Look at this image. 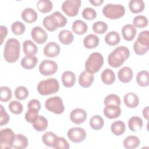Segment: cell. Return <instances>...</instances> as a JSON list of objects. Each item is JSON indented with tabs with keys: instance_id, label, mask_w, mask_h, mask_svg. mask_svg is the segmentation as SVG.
I'll return each mask as SVG.
<instances>
[{
	"instance_id": "6da1fadb",
	"label": "cell",
	"mask_w": 149,
	"mask_h": 149,
	"mask_svg": "<svg viewBox=\"0 0 149 149\" xmlns=\"http://www.w3.org/2000/svg\"><path fill=\"white\" fill-rule=\"evenodd\" d=\"M130 56L128 48L125 46H119L115 48L108 55V62L113 68H119L127 60Z\"/></svg>"
},
{
	"instance_id": "7a4b0ae2",
	"label": "cell",
	"mask_w": 149,
	"mask_h": 149,
	"mask_svg": "<svg viewBox=\"0 0 149 149\" xmlns=\"http://www.w3.org/2000/svg\"><path fill=\"white\" fill-rule=\"evenodd\" d=\"M20 51V42L16 38H9L7 40L5 45L3 57L8 62L14 63L19 58Z\"/></svg>"
},
{
	"instance_id": "3957f363",
	"label": "cell",
	"mask_w": 149,
	"mask_h": 149,
	"mask_svg": "<svg viewBox=\"0 0 149 149\" xmlns=\"http://www.w3.org/2000/svg\"><path fill=\"white\" fill-rule=\"evenodd\" d=\"M67 19L61 12H54L52 15L45 16L42 20L44 26L49 31H55L58 27H64L67 24Z\"/></svg>"
},
{
	"instance_id": "277c9868",
	"label": "cell",
	"mask_w": 149,
	"mask_h": 149,
	"mask_svg": "<svg viewBox=\"0 0 149 149\" xmlns=\"http://www.w3.org/2000/svg\"><path fill=\"white\" fill-rule=\"evenodd\" d=\"M104 64V57L100 52L91 53L85 62V69L87 72L94 74L98 72Z\"/></svg>"
},
{
	"instance_id": "5b68a950",
	"label": "cell",
	"mask_w": 149,
	"mask_h": 149,
	"mask_svg": "<svg viewBox=\"0 0 149 149\" xmlns=\"http://www.w3.org/2000/svg\"><path fill=\"white\" fill-rule=\"evenodd\" d=\"M37 89L41 95H48L52 94L59 91V82L55 78H48L40 81L38 84Z\"/></svg>"
},
{
	"instance_id": "8992f818",
	"label": "cell",
	"mask_w": 149,
	"mask_h": 149,
	"mask_svg": "<svg viewBox=\"0 0 149 149\" xmlns=\"http://www.w3.org/2000/svg\"><path fill=\"white\" fill-rule=\"evenodd\" d=\"M104 15L110 19H117L122 17L125 13V7L120 4L108 3L102 9Z\"/></svg>"
},
{
	"instance_id": "52a82bcc",
	"label": "cell",
	"mask_w": 149,
	"mask_h": 149,
	"mask_svg": "<svg viewBox=\"0 0 149 149\" xmlns=\"http://www.w3.org/2000/svg\"><path fill=\"white\" fill-rule=\"evenodd\" d=\"M45 107L48 111L56 114L62 113L65 109L62 100L58 96L48 98L45 101Z\"/></svg>"
},
{
	"instance_id": "ba28073f",
	"label": "cell",
	"mask_w": 149,
	"mask_h": 149,
	"mask_svg": "<svg viewBox=\"0 0 149 149\" xmlns=\"http://www.w3.org/2000/svg\"><path fill=\"white\" fill-rule=\"evenodd\" d=\"M16 134L10 128L3 129L0 132V144L2 149H10L12 147Z\"/></svg>"
},
{
	"instance_id": "9c48e42d",
	"label": "cell",
	"mask_w": 149,
	"mask_h": 149,
	"mask_svg": "<svg viewBox=\"0 0 149 149\" xmlns=\"http://www.w3.org/2000/svg\"><path fill=\"white\" fill-rule=\"evenodd\" d=\"M80 0H66L62 4V9L68 16L73 17L78 14L81 6Z\"/></svg>"
},
{
	"instance_id": "30bf717a",
	"label": "cell",
	"mask_w": 149,
	"mask_h": 149,
	"mask_svg": "<svg viewBox=\"0 0 149 149\" xmlns=\"http://www.w3.org/2000/svg\"><path fill=\"white\" fill-rule=\"evenodd\" d=\"M39 71L44 76L54 74L57 72L58 65L54 61L50 59L43 60L39 65Z\"/></svg>"
},
{
	"instance_id": "8fae6325",
	"label": "cell",
	"mask_w": 149,
	"mask_h": 149,
	"mask_svg": "<svg viewBox=\"0 0 149 149\" xmlns=\"http://www.w3.org/2000/svg\"><path fill=\"white\" fill-rule=\"evenodd\" d=\"M67 135L71 141L77 143L84 140L87 134L84 129L79 127H74L68 130Z\"/></svg>"
},
{
	"instance_id": "7c38bea8",
	"label": "cell",
	"mask_w": 149,
	"mask_h": 149,
	"mask_svg": "<svg viewBox=\"0 0 149 149\" xmlns=\"http://www.w3.org/2000/svg\"><path fill=\"white\" fill-rule=\"evenodd\" d=\"M31 36L33 40L39 44L45 43L48 39L47 33L40 26H36L32 29Z\"/></svg>"
},
{
	"instance_id": "4fadbf2b",
	"label": "cell",
	"mask_w": 149,
	"mask_h": 149,
	"mask_svg": "<svg viewBox=\"0 0 149 149\" xmlns=\"http://www.w3.org/2000/svg\"><path fill=\"white\" fill-rule=\"evenodd\" d=\"M70 119L73 123L80 125L86 120L87 112L81 108H76L70 112Z\"/></svg>"
},
{
	"instance_id": "5bb4252c",
	"label": "cell",
	"mask_w": 149,
	"mask_h": 149,
	"mask_svg": "<svg viewBox=\"0 0 149 149\" xmlns=\"http://www.w3.org/2000/svg\"><path fill=\"white\" fill-rule=\"evenodd\" d=\"M61 51V48L58 44L51 41L45 45L44 48V54L47 57L54 58L58 56Z\"/></svg>"
},
{
	"instance_id": "9a60e30c",
	"label": "cell",
	"mask_w": 149,
	"mask_h": 149,
	"mask_svg": "<svg viewBox=\"0 0 149 149\" xmlns=\"http://www.w3.org/2000/svg\"><path fill=\"white\" fill-rule=\"evenodd\" d=\"M104 113L109 119L117 118L121 114V109L119 106L115 105H105L104 108Z\"/></svg>"
},
{
	"instance_id": "2e32d148",
	"label": "cell",
	"mask_w": 149,
	"mask_h": 149,
	"mask_svg": "<svg viewBox=\"0 0 149 149\" xmlns=\"http://www.w3.org/2000/svg\"><path fill=\"white\" fill-rule=\"evenodd\" d=\"M133 76V70L129 66L122 68L118 72V79L122 83H129L132 80Z\"/></svg>"
},
{
	"instance_id": "e0dca14e",
	"label": "cell",
	"mask_w": 149,
	"mask_h": 149,
	"mask_svg": "<svg viewBox=\"0 0 149 149\" xmlns=\"http://www.w3.org/2000/svg\"><path fill=\"white\" fill-rule=\"evenodd\" d=\"M94 79V76L93 74H91L86 70L83 71L79 75V83L81 87L87 88L91 86Z\"/></svg>"
},
{
	"instance_id": "ac0fdd59",
	"label": "cell",
	"mask_w": 149,
	"mask_h": 149,
	"mask_svg": "<svg viewBox=\"0 0 149 149\" xmlns=\"http://www.w3.org/2000/svg\"><path fill=\"white\" fill-rule=\"evenodd\" d=\"M136 33V29L132 24H125L122 29V36L123 38L127 41H132L134 38Z\"/></svg>"
},
{
	"instance_id": "d6986e66",
	"label": "cell",
	"mask_w": 149,
	"mask_h": 149,
	"mask_svg": "<svg viewBox=\"0 0 149 149\" xmlns=\"http://www.w3.org/2000/svg\"><path fill=\"white\" fill-rule=\"evenodd\" d=\"M22 19L28 23L34 22L37 20L38 15L36 11L31 8H25L21 13Z\"/></svg>"
},
{
	"instance_id": "ffe728a7",
	"label": "cell",
	"mask_w": 149,
	"mask_h": 149,
	"mask_svg": "<svg viewBox=\"0 0 149 149\" xmlns=\"http://www.w3.org/2000/svg\"><path fill=\"white\" fill-rule=\"evenodd\" d=\"M123 101L126 106L130 108H134L139 104L138 96L133 93H127L123 97Z\"/></svg>"
},
{
	"instance_id": "44dd1931",
	"label": "cell",
	"mask_w": 149,
	"mask_h": 149,
	"mask_svg": "<svg viewBox=\"0 0 149 149\" xmlns=\"http://www.w3.org/2000/svg\"><path fill=\"white\" fill-rule=\"evenodd\" d=\"M62 81L65 87L69 88L74 86L76 82V75L71 71H65L62 74Z\"/></svg>"
},
{
	"instance_id": "7402d4cb",
	"label": "cell",
	"mask_w": 149,
	"mask_h": 149,
	"mask_svg": "<svg viewBox=\"0 0 149 149\" xmlns=\"http://www.w3.org/2000/svg\"><path fill=\"white\" fill-rule=\"evenodd\" d=\"M99 42V37L93 34H90L86 36L83 40V45L88 49H92L97 47L98 45Z\"/></svg>"
},
{
	"instance_id": "603a6c76",
	"label": "cell",
	"mask_w": 149,
	"mask_h": 149,
	"mask_svg": "<svg viewBox=\"0 0 149 149\" xmlns=\"http://www.w3.org/2000/svg\"><path fill=\"white\" fill-rule=\"evenodd\" d=\"M38 62L37 58L34 55H26L21 60L22 66L26 69L34 68Z\"/></svg>"
},
{
	"instance_id": "cb8c5ba5",
	"label": "cell",
	"mask_w": 149,
	"mask_h": 149,
	"mask_svg": "<svg viewBox=\"0 0 149 149\" xmlns=\"http://www.w3.org/2000/svg\"><path fill=\"white\" fill-rule=\"evenodd\" d=\"M29 144L27 138L22 134H17L15 136L12 147L16 149L26 148Z\"/></svg>"
},
{
	"instance_id": "d4e9b609",
	"label": "cell",
	"mask_w": 149,
	"mask_h": 149,
	"mask_svg": "<svg viewBox=\"0 0 149 149\" xmlns=\"http://www.w3.org/2000/svg\"><path fill=\"white\" fill-rule=\"evenodd\" d=\"M33 127L38 132L45 130L48 126V120L43 116L38 115L33 122Z\"/></svg>"
},
{
	"instance_id": "484cf974",
	"label": "cell",
	"mask_w": 149,
	"mask_h": 149,
	"mask_svg": "<svg viewBox=\"0 0 149 149\" xmlns=\"http://www.w3.org/2000/svg\"><path fill=\"white\" fill-rule=\"evenodd\" d=\"M73 31L78 35H82L87 31L88 26L86 22L81 20H76L73 22L72 26Z\"/></svg>"
},
{
	"instance_id": "4316f807",
	"label": "cell",
	"mask_w": 149,
	"mask_h": 149,
	"mask_svg": "<svg viewBox=\"0 0 149 149\" xmlns=\"http://www.w3.org/2000/svg\"><path fill=\"white\" fill-rule=\"evenodd\" d=\"M23 49L26 55H35L38 51V47L31 40H26L23 43Z\"/></svg>"
},
{
	"instance_id": "83f0119b",
	"label": "cell",
	"mask_w": 149,
	"mask_h": 149,
	"mask_svg": "<svg viewBox=\"0 0 149 149\" xmlns=\"http://www.w3.org/2000/svg\"><path fill=\"white\" fill-rule=\"evenodd\" d=\"M101 79L104 84L111 85L115 81V73L110 69H105L101 73Z\"/></svg>"
},
{
	"instance_id": "f1b7e54d",
	"label": "cell",
	"mask_w": 149,
	"mask_h": 149,
	"mask_svg": "<svg viewBox=\"0 0 149 149\" xmlns=\"http://www.w3.org/2000/svg\"><path fill=\"white\" fill-rule=\"evenodd\" d=\"M59 40L61 43L65 45L71 44L74 39V36L72 31L69 30H63L58 34Z\"/></svg>"
},
{
	"instance_id": "f546056e",
	"label": "cell",
	"mask_w": 149,
	"mask_h": 149,
	"mask_svg": "<svg viewBox=\"0 0 149 149\" xmlns=\"http://www.w3.org/2000/svg\"><path fill=\"white\" fill-rule=\"evenodd\" d=\"M143 120L139 116H134L130 118L128 120L129 128L132 132H137L141 130L143 127Z\"/></svg>"
},
{
	"instance_id": "4dcf8cb0",
	"label": "cell",
	"mask_w": 149,
	"mask_h": 149,
	"mask_svg": "<svg viewBox=\"0 0 149 149\" xmlns=\"http://www.w3.org/2000/svg\"><path fill=\"white\" fill-rule=\"evenodd\" d=\"M120 35L118 32L115 31H109L105 36V42L111 46H114L118 44L120 42Z\"/></svg>"
},
{
	"instance_id": "1f68e13d",
	"label": "cell",
	"mask_w": 149,
	"mask_h": 149,
	"mask_svg": "<svg viewBox=\"0 0 149 149\" xmlns=\"http://www.w3.org/2000/svg\"><path fill=\"white\" fill-rule=\"evenodd\" d=\"M112 133L116 136H120L126 130V125L122 120H116L113 122L111 126Z\"/></svg>"
},
{
	"instance_id": "d6a6232c",
	"label": "cell",
	"mask_w": 149,
	"mask_h": 149,
	"mask_svg": "<svg viewBox=\"0 0 149 149\" xmlns=\"http://www.w3.org/2000/svg\"><path fill=\"white\" fill-rule=\"evenodd\" d=\"M129 8L132 13H138L143 11L145 3L142 0H131L129 2Z\"/></svg>"
},
{
	"instance_id": "836d02e7",
	"label": "cell",
	"mask_w": 149,
	"mask_h": 149,
	"mask_svg": "<svg viewBox=\"0 0 149 149\" xmlns=\"http://www.w3.org/2000/svg\"><path fill=\"white\" fill-rule=\"evenodd\" d=\"M140 143L139 139L135 136H129L126 137L123 141V144L125 148L127 149H132L137 148Z\"/></svg>"
},
{
	"instance_id": "e575fe53",
	"label": "cell",
	"mask_w": 149,
	"mask_h": 149,
	"mask_svg": "<svg viewBox=\"0 0 149 149\" xmlns=\"http://www.w3.org/2000/svg\"><path fill=\"white\" fill-rule=\"evenodd\" d=\"M137 84L141 87H146L149 84V73L147 70H141L136 76Z\"/></svg>"
},
{
	"instance_id": "d590c367",
	"label": "cell",
	"mask_w": 149,
	"mask_h": 149,
	"mask_svg": "<svg viewBox=\"0 0 149 149\" xmlns=\"http://www.w3.org/2000/svg\"><path fill=\"white\" fill-rule=\"evenodd\" d=\"M37 8L40 12L45 13L52 9L53 4L49 0H39L37 3Z\"/></svg>"
},
{
	"instance_id": "8d00e7d4",
	"label": "cell",
	"mask_w": 149,
	"mask_h": 149,
	"mask_svg": "<svg viewBox=\"0 0 149 149\" xmlns=\"http://www.w3.org/2000/svg\"><path fill=\"white\" fill-rule=\"evenodd\" d=\"M104 125V119L100 115H94L90 120V125L91 127L95 130H100L103 127Z\"/></svg>"
},
{
	"instance_id": "74e56055",
	"label": "cell",
	"mask_w": 149,
	"mask_h": 149,
	"mask_svg": "<svg viewBox=\"0 0 149 149\" xmlns=\"http://www.w3.org/2000/svg\"><path fill=\"white\" fill-rule=\"evenodd\" d=\"M58 136L52 132H47L42 136L44 144L48 147H53L55 141Z\"/></svg>"
},
{
	"instance_id": "f35d334b",
	"label": "cell",
	"mask_w": 149,
	"mask_h": 149,
	"mask_svg": "<svg viewBox=\"0 0 149 149\" xmlns=\"http://www.w3.org/2000/svg\"><path fill=\"white\" fill-rule=\"evenodd\" d=\"M108 24L102 21H97L92 26L93 30L97 34H104L108 30Z\"/></svg>"
},
{
	"instance_id": "ab89813d",
	"label": "cell",
	"mask_w": 149,
	"mask_h": 149,
	"mask_svg": "<svg viewBox=\"0 0 149 149\" xmlns=\"http://www.w3.org/2000/svg\"><path fill=\"white\" fill-rule=\"evenodd\" d=\"M136 41L140 45L149 47V31L145 30L140 32Z\"/></svg>"
},
{
	"instance_id": "60d3db41",
	"label": "cell",
	"mask_w": 149,
	"mask_h": 149,
	"mask_svg": "<svg viewBox=\"0 0 149 149\" xmlns=\"http://www.w3.org/2000/svg\"><path fill=\"white\" fill-rule=\"evenodd\" d=\"M148 19L143 15H138L136 16L133 20V26L134 27L143 28L148 25Z\"/></svg>"
},
{
	"instance_id": "b9f144b4",
	"label": "cell",
	"mask_w": 149,
	"mask_h": 149,
	"mask_svg": "<svg viewBox=\"0 0 149 149\" xmlns=\"http://www.w3.org/2000/svg\"><path fill=\"white\" fill-rule=\"evenodd\" d=\"M8 108L9 111L14 113V114H20L22 111H23V105L22 104L17 101H12L11 102H9V105H8Z\"/></svg>"
},
{
	"instance_id": "7bdbcfd3",
	"label": "cell",
	"mask_w": 149,
	"mask_h": 149,
	"mask_svg": "<svg viewBox=\"0 0 149 149\" xmlns=\"http://www.w3.org/2000/svg\"><path fill=\"white\" fill-rule=\"evenodd\" d=\"M12 93L11 90L6 86L0 88V100L2 102H7L12 98Z\"/></svg>"
},
{
	"instance_id": "ee69618b",
	"label": "cell",
	"mask_w": 149,
	"mask_h": 149,
	"mask_svg": "<svg viewBox=\"0 0 149 149\" xmlns=\"http://www.w3.org/2000/svg\"><path fill=\"white\" fill-rule=\"evenodd\" d=\"M105 105H115L117 106H120L121 101L119 97L116 94H111L108 95L104 99Z\"/></svg>"
},
{
	"instance_id": "f6af8a7d",
	"label": "cell",
	"mask_w": 149,
	"mask_h": 149,
	"mask_svg": "<svg viewBox=\"0 0 149 149\" xmlns=\"http://www.w3.org/2000/svg\"><path fill=\"white\" fill-rule=\"evenodd\" d=\"M11 29L13 34L19 36L23 34L24 33L26 27L22 22L16 21L12 23L11 26Z\"/></svg>"
},
{
	"instance_id": "bcb514c9",
	"label": "cell",
	"mask_w": 149,
	"mask_h": 149,
	"mask_svg": "<svg viewBox=\"0 0 149 149\" xmlns=\"http://www.w3.org/2000/svg\"><path fill=\"white\" fill-rule=\"evenodd\" d=\"M15 95L17 100H23L29 95V91L24 86H19L15 90Z\"/></svg>"
},
{
	"instance_id": "7dc6e473",
	"label": "cell",
	"mask_w": 149,
	"mask_h": 149,
	"mask_svg": "<svg viewBox=\"0 0 149 149\" xmlns=\"http://www.w3.org/2000/svg\"><path fill=\"white\" fill-rule=\"evenodd\" d=\"M53 147L56 149H68L70 146L65 139L62 137H57Z\"/></svg>"
},
{
	"instance_id": "c3c4849f",
	"label": "cell",
	"mask_w": 149,
	"mask_h": 149,
	"mask_svg": "<svg viewBox=\"0 0 149 149\" xmlns=\"http://www.w3.org/2000/svg\"><path fill=\"white\" fill-rule=\"evenodd\" d=\"M82 16L84 19L88 20L94 19L97 16L96 11L92 8L87 7L82 11Z\"/></svg>"
},
{
	"instance_id": "681fc988",
	"label": "cell",
	"mask_w": 149,
	"mask_h": 149,
	"mask_svg": "<svg viewBox=\"0 0 149 149\" xmlns=\"http://www.w3.org/2000/svg\"><path fill=\"white\" fill-rule=\"evenodd\" d=\"M38 116V111L33 109H28L25 114V119L29 123H33L34 120Z\"/></svg>"
},
{
	"instance_id": "f907efd6",
	"label": "cell",
	"mask_w": 149,
	"mask_h": 149,
	"mask_svg": "<svg viewBox=\"0 0 149 149\" xmlns=\"http://www.w3.org/2000/svg\"><path fill=\"white\" fill-rule=\"evenodd\" d=\"M9 116L6 112L5 109L2 105H0V125L2 126L8 123L9 120Z\"/></svg>"
},
{
	"instance_id": "816d5d0a",
	"label": "cell",
	"mask_w": 149,
	"mask_h": 149,
	"mask_svg": "<svg viewBox=\"0 0 149 149\" xmlns=\"http://www.w3.org/2000/svg\"><path fill=\"white\" fill-rule=\"evenodd\" d=\"M148 49H149V47H143L140 45L136 40L133 44V49L135 53L137 55H142L145 54L148 51Z\"/></svg>"
},
{
	"instance_id": "f5cc1de1",
	"label": "cell",
	"mask_w": 149,
	"mask_h": 149,
	"mask_svg": "<svg viewBox=\"0 0 149 149\" xmlns=\"http://www.w3.org/2000/svg\"><path fill=\"white\" fill-rule=\"evenodd\" d=\"M27 107L28 109H33L39 111L41 109V104L38 100L33 99L28 102Z\"/></svg>"
},
{
	"instance_id": "db71d44e",
	"label": "cell",
	"mask_w": 149,
	"mask_h": 149,
	"mask_svg": "<svg viewBox=\"0 0 149 149\" xmlns=\"http://www.w3.org/2000/svg\"><path fill=\"white\" fill-rule=\"evenodd\" d=\"M0 34H1V45L2 44L3 40L5 38L8 34V29L6 26H0Z\"/></svg>"
},
{
	"instance_id": "11a10c76",
	"label": "cell",
	"mask_w": 149,
	"mask_h": 149,
	"mask_svg": "<svg viewBox=\"0 0 149 149\" xmlns=\"http://www.w3.org/2000/svg\"><path fill=\"white\" fill-rule=\"evenodd\" d=\"M90 2L94 6H100L104 3V0H90Z\"/></svg>"
},
{
	"instance_id": "9f6ffc18",
	"label": "cell",
	"mask_w": 149,
	"mask_h": 149,
	"mask_svg": "<svg viewBox=\"0 0 149 149\" xmlns=\"http://www.w3.org/2000/svg\"><path fill=\"white\" fill-rule=\"evenodd\" d=\"M143 115L146 119L148 120V106L143 109Z\"/></svg>"
}]
</instances>
